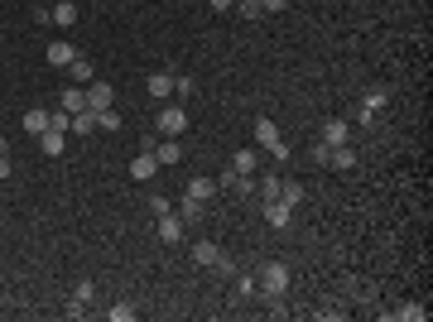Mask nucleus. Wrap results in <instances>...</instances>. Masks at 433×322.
Masks as SVG:
<instances>
[{
	"label": "nucleus",
	"mask_w": 433,
	"mask_h": 322,
	"mask_svg": "<svg viewBox=\"0 0 433 322\" xmlns=\"http://www.w3.org/2000/svg\"><path fill=\"white\" fill-rule=\"evenodd\" d=\"M279 198H284L289 207H299V202H304V183H284V188H279Z\"/></svg>",
	"instance_id": "obj_27"
},
{
	"label": "nucleus",
	"mask_w": 433,
	"mask_h": 322,
	"mask_svg": "<svg viewBox=\"0 0 433 322\" xmlns=\"http://www.w3.org/2000/svg\"><path fill=\"white\" fill-rule=\"evenodd\" d=\"M279 188H284V178H275V173L260 178V193H265V198H279Z\"/></svg>",
	"instance_id": "obj_30"
},
{
	"label": "nucleus",
	"mask_w": 433,
	"mask_h": 322,
	"mask_svg": "<svg viewBox=\"0 0 433 322\" xmlns=\"http://www.w3.org/2000/svg\"><path fill=\"white\" fill-rule=\"evenodd\" d=\"M395 318H400V322H424V318H429V308H419V303H405Z\"/></svg>",
	"instance_id": "obj_24"
},
{
	"label": "nucleus",
	"mask_w": 433,
	"mask_h": 322,
	"mask_svg": "<svg viewBox=\"0 0 433 322\" xmlns=\"http://www.w3.org/2000/svg\"><path fill=\"white\" fill-rule=\"evenodd\" d=\"M174 97H178V102L193 97V77H174Z\"/></svg>",
	"instance_id": "obj_31"
},
{
	"label": "nucleus",
	"mask_w": 433,
	"mask_h": 322,
	"mask_svg": "<svg viewBox=\"0 0 433 322\" xmlns=\"http://www.w3.org/2000/svg\"><path fill=\"white\" fill-rule=\"evenodd\" d=\"M107 318L111 322H130L135 318V308H130V303H116V308H107Z\"/></svg>",
	"instance_id": "obj_29"
},
{
	"label": "nucleus",
	"mask_w": 433,
	"mask_h": 322,
	"mask_svg": "<svg viewBox=\"0 0 433 322\" xmlns=\"http://www.w3.org/2000/svg\"><path fill=\"white\" fill-rule=\"evenodd\" d=\"M193 260H198V265H212V269H231V260L221 255L217 240H198V245H193Z\"/></svg>",
	"instance_id": "obj_4"
},
{
	"label": "nucleus",
	"mask_w": 433,
	"mask_h": 322,
	"mask_svg": "<svg viewBox=\"0 0 433 322\" xmlns=\"http://www.w3.org/2000/svg\"><path fill=\"white\" fill-rule=\"evenodd\" d=\"M154 125H159V135H164V140H178V135L188 130V111L174 102V106H164L159 115H154Z\"/></svg>",
	"instance_id": "obj_2"
},
{
	"label": "nucleus",
	"mask_w": 433,
	"mask_h": 322,
	"mask_svg": "<svg viewBox=\"0 0 433 322\" xmlns=\"http://www.w3.org/2000/svg\"><path fill=\"white\" fill-rule=\"evenodd\" d=\"M208 5H212V10H231L236 0H208Z\"/></svg>",
	"instance_id": "obj_36"
},
{
	"label": "nucleus",
	"mask_w": 433,
	"mask_h": 322,
	"mask_svg": "<svg viewBox=\"0 0 433 322\" xmlns=\"http://www.w3.org/2000/svg\"><path fill=\"white\" fill-rule=\"evenodd\" d=\"M203 207H208V202H198V198H188V193H183V202H178V216H183V221H203Z\"/></svg>",
	"instance_id": "obj_23"
},
{
	"label": "nucleus",
	"mask_w": 433,
	"mask_h": 322,
	"mask_svg": "<svg viewBox=\"0 0 433 322\" xmlns=\"http://www.w3.org/2000/svg\"><path fill=\"white\" fill-rule=\"evenodd\" d=\"M10 169H15V164H10V149H5V144H0V183H5V178H10Z\"/></svg>",
	"instance_id": "obj_32"
},
{
	"label": "nucleus",
	"mask_w": 433,
	"mask_h": 322,
	"mask_svg": "<svg viewBox=\"0 0 433 322\" xmlns=\"http://www.w3.org/2000/svg\"><path fill=\"white\" fill-rule=\"evenodd\" d=\"M63 111H68V115H73V111H87V92H82V87H68V92H63Z\"/></svg>",
	"instance_id": "obj_22"
},
{
	"label": "nucleus",
	"mask_w": 433,
	"mask_h": 322,
	"mask_svg": "<svg viewBox=\"0 0 433 322\" xmlns=\"http://www.w3.org/2000/svg\"><path fill=\"white\" fill-rule=\"evenodd\" d=\"M154 173H159V159H154V149H145V154H135V159H130V178H135V183H149Z\"/></svg>",
	"instance_id": "obj_5"
},
{
	"label": "nucleus",
	"mask_w": 433,
	"mask_h": 322,
	"mask_svg": "<svg viewBox=\"0 0 433 322\" xmlns=\"http://www.w3.org/2000/svg\"><path fill=\"white\" fill-rule=\"evenodd\" d=\"M183 193H188V198H198V202H212V198H217V183H212V178H193Z\"/></svg>",
	"instance_id": "obj_15"
},
{
	"label": "nucleus",
	"mask_w": 433,
	"mask_h": 322,
	"mask_svg": "<svg viewBox=\"0 0 433 322\" xmlns=\"http://www.w3.org/2000/svg\"><path fill=\"white\" fill-rule=\"evenodd\" d=\"M48 15H53V24H58V29H73V24H77V5H73V0H58Z\"/></svg>",
	"instance_id": "obj_10"
},
{
	"label": "nucleus",
	"mask_w": 433,
	"mask_h": 322,
	"mask_svg": "<svg viewBox=\"0 0 433 322\" xmlns=\"http://www.w3.org/2000/svg\"><path fill=\"white\" fill-rule=\"evenodd\" d=\"M92 130H97V111H73V130H68V135L82 140V135H92Z\"/></svg>",
	"instance_id": "obj_12"
},
{
	"label": "nucleus",
	"mask_w": 433,
	"mask_h": 322,
	"mask_svg": "<svg viewBox=\"0 0 433 322\" xmlns=\"http://www.w3.org/2000/svg\"><path fill=\"white\" fill-rule=\"evenodd\" d=\"M107 106H116V92H111L107 82H92L87 87V111H107Z\"/></svg>",
	"instance_id": "obj_8"
},
{
	"label": "nucleus",
	"mask_w": 433,
	"mask_h": 322,
	"mask_svg": "<svg viewBox=\"0 0 433 322\" xmlns=\"http://www.w3.org/2000/svg\"><path fill=\"white\" fill-rule=\"evenodd\" d=\"M255 164H260V149H236L231 154V169L236 173H255Z\"/></svg>",
	"instance_id": "obj_13"
},
{
	"label": "nucleus",
	"mask_w": 433,
	"mask_h": 322,
	"mask_svg": "<svg viewBox=\"0 0 433 322\" xmlns=\"http://www.w3.org/2000/svg\"><path fill=\"white\" fill-rule=\"evenodd\" d=\"M97 130H120V115H116V106L97 111Z\"/></svg>",
	"instance_id": "obj_25"
},
{
	"label": "nucleus",
	"mask_w": 433,
	"mask_h": 322,
	"mask_svg": "<svg viewBox=\"0 0 433 322\" xmlns=\"http://www.w3.org/2000/svg\"><path fill=\"white\" fill-rule=\"evenodd\" d=\"M154 159H159V164H183V149H178V140H164V144L154 149Z\"/></svg>",
	"instance_id": "obj_18"
},
{
	"label": "nucleus",
	"mask_w": 433,
	"mask_h": 322,
	"mask_svg": "<svg viewBox=\"0 0 433 322\" xmlns=\"http://www.w3.org/2000/svg\"><path fill=\"white\" fill-rule=\"evenodd\" d=\"M63 144H68L63 130H44V135H39V149H44V154H63Z\"/></svg>",
	"instance_id": "obj_17"
},
{
	"label": "nucleus",
	"mask_w": 433,
	"mask_h": 322,
	"mask_svg": "<svg viewBox=\"0 0 433 322\" xmlns=\"http://www.w3.org/2000/svg\"><path fill=\"white\" fill-rule=\"evenodd\" d=\"M73 58H77V48H73L68 39H53V44H48V63H53V68H68Z\"/></svg>",
	"instance_id": "obj_9"
},
{
	"label": "nucleus",
	"mask_w": 433,
	"mask_h": 322,
	"mask_svg": "<svg viewBox=\"0 0 433 322\" xmlns=\"http://www.w3.org/2000/svg\"><path fill=\"white\" fill-rule=\"evenodd\" d=\"M0 144H5V140H0Z\"/></svg>",
	"instance_id": "obj_37"
},
{
	"label": "nucleus",
	"mask_w": 433,
	"mask_h": 322,
	"mask_svg": "<svg viewBox=\"0 0 433 322\" xmlns=\"http://www.w3.org/2000/svg\"><path fill=\"white\" fill-rule=\"evenodd\" d=\"M149 212H154V216H164V212H174V207H169V202H164V198L154 193V198H149Z\"/></svg>",
	"instance_id": "obj_34"
},
{
	"label": "nucleus",
	"mask_w": 433,
	"mask_h": 322,
	"mask_svg": "<svg viewBox=\"0 0 433 322\" xmlns=\"http://www.w3.org/2000/svg\"><path fill=\"white\" fill-rule=\"evenodd\" d=\"M347 135H351V130H347V120H327V125H323V144H332V149H337V144H347Z\"/></svg>",
	"instance_id": "obj_16"
},
{
	"label": "nucleus",
	"mask_w": 433,
	"mask_h": 322,
	"mask_svg": "<svg viewBox=\"0 0 433 322\" xmlns=\"http://www.w3.org/2000/svg\"><path fill=\"white\" fill-rule=\"evenodd\" d=\"M275 140H279V125H275L270 115H260V120H255V144H260V149H270Z\"/></svg>",
	"instance_id": "obj_11"
},
{
	"label": "nucleus",
	"mask_w": 433,
	"mask_h": 322,
	"mask_svg": "<svg viewBox=\"0 0 433 322\" xmlns=\"http://www.w3.org/2000/svg\"><path fill=\"white\" fill-rule=\"evenodd\" d=\"M260 10L265 15H279V10H289V0H260Z\"/></svg>",
	"instance_id": "obj_33"
},
{
	"label": "nucleus",
	"mask_w": 433,
	"mask_h": 322,
	"mask_svg": "<svg viewBox=\"0 0 433 322\" xmlns=\"http://www.w3.org/2000/svg\"><path fill=\"white\" fill-rule=\"evenodd\" d=\"M313 159H318V164H327V159H332V144H323V140H318V144H313Z\"/></svg>",
	"instance_id": "obj_35"
},
{
	"label": "nucleus",
	"mask_w": 433,
	"mask_h": 322,
	"mask_svg": "<svg viewBox=\"0 0 433 322\" xmlns=\"http://www.w3.org/2000/svg\"><path fill=\"white\" fill-rule=\"evenodd\" d=\"M145 87H149V97H154V102H164V97H174V73H149V77H145Z\"/></svg>",
	"instance_id": "obj_7"
},
{
	"label": "nucleus",
	"mask_w": 433,
	"mask_h": 322,
	"mask_svg": "<svg viewBox=\"0 0 433 322\" xmlns=\"http://www.w3.org/2000/svg\"><path fill=\"white\" fill-rule=\"evenodd\" d=\"M24 130H29V135H34V140H39V135H44V130H48V111H44V106L24 111Z\"/></svg>",
	"instance_id": "obj_14"
},
{
	"label": "nucleus",
	"mask_w": 433,
	"mask_h": 322,
	"mask_svg": "<svg viewBox=\"0 0 433 322\" xmlns=\"http://www.w3.org/2000/svg\"><path fill=\"white\" fill-rule=\"evenodd\" d=\"M289 216H294V207L284 198H265V221L270 226H289Z\"/></svg>",
	"instance_id": "obj_6"
},
{
	"label": "nucleus",
	"mask_w": 433,
	"mask_h": 322,
	"mask_svg": "<svg viewBox=\"0 0 433 322\" xmlns=\"http://www.w3.org/2000/svg\"><path fill=\"white\" fill-rule=\"evenodd\" d=\"M385 106V92H366V102H361V115L356 120H376V111Z\"/></svg>",
	"instance_id": "obj_21"
},
{
	"label": "nucleus",
	"mask_w": 433,
	"mask_h": 322,
	"mask_svg": "<svg viewBox=\"0 0 433 322\" xmlns=\"http://www.w3.org/2000/svg\"><path fill=\"white\" fill-rule=\"evenodd\" d=\"M236 10H241V19H260V15H265L260 0H236Z\"/></svg>",
	"instance_id": "obj_28"
},
{
	"label": "nucleus",
	"mask_w": 433,
	"mask_h": 322,
	"mask_svg": "<svg viewBox=\"0 0 433 322\" xmlns=\"http://www.w3.org/2000/svg\"><path fill=\"white\" fill-rule=\"evenodd\" d=\"M154 231H159V240H164V245H178V240H183V231H188V221H183L178 212H164Z\"/></svg>",
	"instance_id": "obj_3"
},
{
	"label": "nucleus",
	"mask_w": 433,
	"mask_h": 322,
	"mask_svg": "<svg viewBox=\"0 0 433 322\" xmlns=\"http://www.w3.org/2000/svg\"><path fill=\"white\" fill-rule=\"evenodd\" d=\"M92 294H97V284H92V279H82V284H77V294H73V308H68V313L77 318V313H82V303H92Z\"/></svg>",
	"instance_id": "obj_20"
},
{
	"label": "nucleus",
	"mask_w": 433,
	"mask_h": 322,
	"mask_svg": "<svg viewBox=\"0 0 433 322\" xmlns=\"http://www.w3.org/2000/svg\"><path fill=\"white\" fill-rule=\"evenodd\" d=\"M327 164H332V169H342V173H347V169H356V154H351V144H337Z\"/></svg>",
	"instance_id": "obj_19"
},
{
	"label": "nucleus",
	"mask_w": 433,
	"mask_h": 322,
	"mask_svg": "<svg viewBox=\"0 0 433 322\" xmlns=\"http://www.w3.org/2000/svg\"><path fill=\"white\" fill-rule=\"evenodd\" d=\"M255 289H260L265 299H284V289H289V265L270 260V265H265V274L255 279Z\"/></svg>",
	"instance_id": "obj_1"
},
{
	"label": "nucleus",
	"mask_w": 433,
	"mask_h": 322,
	"mask_svg": "<svg viewBox=\"0 0 433 322\" xmlns=\"http://www.w3.org/2000/svg\"><path fill=\"white\" fill-rule=\"evenodd\" d=\"M68 68H73V77H77V87H82V82H92V63H87V58H73Z\"/></svg>",
	"instance_id": "obj_26"
}]
</instances>
